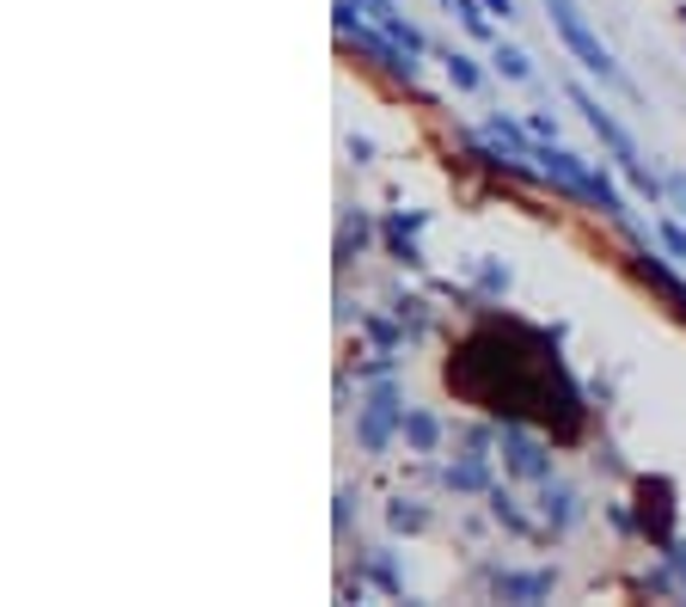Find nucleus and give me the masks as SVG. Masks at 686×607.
Segmentation results:
<instances>
[{
    "label": "nucleus",
    "mask_w": 686,
    "mask_h": 607,
    "mask_svg": "<svg viewBox=\"0 0 686 607\" xmlns=\"http://www.w3.org/2000/svg\"><path fill=\"white\" fill-rule=\"evenodd\" d=\"M362 331H368L380 350H399V343H411V326H405V319H387V313H362Z\"/></svg>",
    "instance_id": "ddd939ff"
},
{
    "label": "nucleus",
    "mask_w": 686,
    "mask_h": 607,
    "mask_svg": "<svg viewBox=\"0 0 686 607\" xmlns=\"http://www.w3.org/2000/svg\"><path fill=\"white\" fill-rule=\"evenodd\" d=\"M484 498H490V515H497V522H502V528H509V534H533V522H528V515H521V503H514V491H502V485H490Z\"/></svg>",
    "instance_id": "4468645a"
},
{
    "label": "nucleus",
    "mask_w": 686,
    "mask_h": 607,
    "mask_svg": "<svg viewBox=\"0 0 686 607\" xmlns=\"http://www.w3.org/2000/svg\"><path fill=\"white\" fill-rule=\"evenodd\" d=\"M540 515H546L552 534H570V528H577V515H582V498L564 479H546V485H540Z\"/></svg>",
    "instance_id": "423d86ee"
},
{
    "label": "nucleus",
    "mask_w": 686,
    "mask_h": 607,
    "mask_svg": "<svg viewBox=\"0 0 686 607\" xmlns=\"http://www.w3.org/2000/svg\"><path fill=\"white\" fill-rule=\"evenodd\" d=\"M350 154H356V166H368V154H375V141H368V136H350Z\"/></svg>",
    "instance_id": "393cba45"
},
{
    "label": "nucleus",
    "mask_w": 686,
    "mask_h": 607,
    "mask_svg": "<svg viewBox=\"0 0 686 607\" xmlns=\"http://www.w3.org/2000/svg\"><path fill=\"white\" fill-rule=\"evenodd\" d=\"M387 522H392L399 534H423V528H429V510H423V503H411V498H399V503L387 510Z\"/></svg>",
    "instance_id": "f3484780"
},
{
    "label": "nucleus",
    "mask_w": 686,
    "mask_h": 607,
    "mask_svg": "<svg viewBox=\"0 0 686 607\" xmlns=\"http://www.w3.org/2000/svg\"><path fill=\"white\" fill-rule=\"evenodd\" d=\"M441 479H448V491H490V454L478 448V454H466V460H453Z\"/></svg>",
    "instance_id": "9d476101"
},
{
    "label": "nucleus",
    "mask_w": 686,
    "mask_h": 607,
    "mask_svg": "<svg viewBox=\"0 0 686 607\" xmlns=\"http://www.w3.org/2000/svg\"><path fill=\"white\" fill-rule=\"evenodd\" d=\"M441 7H448V0H441Z\"/></svg>",
    "instance_id": "bb28decb"
},
{
    "label": "nucleus",
    "mask_w": 686,
    "mask_h": 607,
    "mask_svg": "<svg viewBox=\"0 0 686 607\" xmlns=\"http://www.w3.org/2000/svg\"><path fill=\"white\" fill-rule=\"evenodd\" d=\"M655 246L669 252L674 265H686V227H681V221H669V215L655 221Z\"/></svg>",
    "instance_id": "a211bd4d"
},
{
    "label": "nucleus",
    "mask_w": 686,
    "mask_h": 607,
    "mask_svg": "<svg viewBox=\"0 0 686 607\" xmlns=\"http://www.w3.org/2000/svg\"><path fill=\"white\" fill-rule=\"evenodd\" d=\"M564 93H570V105H577L582 117H589V129L601 136V148L613 154V166L625 172V185H631V190H643L650 202H669V178H655V172L643 166V154H638V141H631V129H625L619 117H613V110L601 105V98H594L589 86H582V80H570Z\"/></svg>",
    "instance_id": "f257e3e1"
},
{
    "label": "nucleus",
    "mask_w": 686,
    "mask_h": 607,
    "mask_svg": "<svg viewBox=\"0 0 686 607\" xmlns=\"http://www.w3.org/2000/svg\"><path fill=\"white\" fill-rule=\"evenodd\" d=\"M392 436H405V405H399V387H392V374H387V381H375V393L356 411V448L387 454Z\"/></svg>",
    "instance_id": "20e7f679"
},
{
    "label": "nucleus",
    "mask_w": 686,
    "mask_h": 607,
    "mask_svg": "<svg viewBox=\"0 0 686 607\" xmlns=\"http://www.w3.org/2000/svg\"><path fill=\"white\" fill-rule=\"evenodd\" d=\"M546 13H552V32H558V44L570 49V56H577V62L589 68L594 80H601V86H613V93H625V98H638V86H631V80H625V68L613 62V49L589 32V19H582L577 0H546Z\"/></svg>",
    "instance_id": "7ed1b4c3"
},
{
    "label": "nucleus",
    "mask_w": 686,
    "mask_h": 607,
    "mask_svg": "<svg viewBox=\"0 0 686 607\" xmlns=\"http://www.w3.org/2000/svg\"><path fill=\"white\" fill-rule=\"evenodd\" d=\"M552 590H558V571H497L502 602H546Z\"/></svg>",
    "instance_id": "6e6552de"
},
{
    "label": "nucleus",
    "mask_w": 686,
    "mask_h": 607,
    "mask_svg": "<svg viewBox=\"0 0 686 607\" xmlns=\"http://www.w3.org/2000/svg\"><path fill=\"white\" fill-rule=\"evenodd\" d=\"M423 209H411V215H387V227H380V234H387V246H392V258H399V265H411L417 270L423 265V246H417V234H423Z\"/></svg>",
    "instance_id": "0eeeda50"
},
{
    "label": "nucleus",
    "mask_w": 686,
    "mask_h": 607,
    "mask_svg": "<svg viewBox=\"0 0 686 607\" xmlns=\"http://www.w3.org/2000/svg\"><path fill=\"white\" fill-rule=\"evenodd\" d=\"M484 7H490V13L502 19V25H509V19H514V0H484Z\"/></svg>",
    "instance_id": "a878e982"
},
{
    "label": "nucleus",
    "mask_w": 686,
    "mask_h": 607,
    "mask_svg": "<svg viewBox=\"0 0 686 607\" xmlns=\"http://www.w3.org/2000/svg\"><path fill=\"white\" fill-rule=\"evenodd\" d=\"M405 442L417 454H429L441 442V418H436V411H405Z\"/></svg>",
    "instance_id": "2eb2a0df"
},
{
    "label": "nucleus",
    "mask_w": 686,
    "mask_h": 607,
    "mask_svg": "<svg viewBox=\"0 0 686 607\" xmlns=\"http://www.w3.org/2000/svg\"><path fill=\"white\" fill-rule=\"evenodd\" d=\"M356 7H362V13H368V19H375V25H392V19L405 13L399 0H356Z\"/></svg>",
    "instance_id": "412c9836"
},
{
    "label": "nucleus",
    "mask_w": 686,
    "mask_h": 607,
    "mask_svg": "<svg viewBox=\"0 0 686 607\" xmlns=\"http://www.w3.org/2000/svg\"><path fill=\"white\" fill-rule=\"evenodd\" d=\"M662 564L674 571V583H681V595H686V540H669V546H662Z\"/></svg>",
    "instance_id": "aec40b11"
},
{
    "label": "nucleus",
    "mask_w": 686,
    "mask_h": 607,
    "mask_svg": "<svg viewBox=\"0 0 686 607\" xmlns=\"http://www.w3.org/2000/svg\"><path fill=\"white\" fill-rule=\"evenodd\" d=\"M478 289H484V295H509V265H484Z\"/></svg>",
    "instance_id": "6ab92c4d"
},
{
    "label": "nucleus",
    "mask_w": 686,
    "mask_h": 607,
    "mask_svg": "<svg viewBox=\"0 0 686 607\" xmlns=\"http://www.w3.org/2000/svg\"><path fill=\"white\" fill-rule=\"evenodd\" d=\"M368 234H375V227H368V215H350V221H343V252H350V246H368Z\"/></svg>",
    "instance_id": "4be33fe9"
},
{
    "label": "nucleus",
    "mask_w": 686,
    "mask_h": 607,
    "mask_svg": "<svg viewBox=\"0 0 686 607\" xmlns=\"http://www.w3.org/2000/svg\"><path fill=\"white\" fill-rule=\"evenodd\" d=\"M533 160H540V172L552 178L558 197H577V202H589V209H601L607 221H625V197L601 166H589L582 154H570V148H558V141H540Z\"/></svg>",
    "instance_id": "f03ea898"
},
{
    "label": "nucleus",
    "mask_w": 686,
    "mask_h": 607,
    "mask_svg": "<svg viewBox=\"0 0 686 607\" xmlns=\"http://www.w3.org/2000/svg\"><path fill=\"white\" fill-rule=\"evenodd\" d=\"M441 62H448V80H453V93H478V86H484V68L472 62L466 49H441Z\"/></svg>",
    "instance_id": "f8f14e48"
},
{
    "label": "nucleus",
    "mask_w": 686,
    "mask_h": 607,
    "mask_svg": "<svg viewBox=\"0 0 686 607\" xmlns=\"http://www.w3.org/2000/svg\"><path fill=\"white\" fill-rule=\"evenodd\" d=\"M490 68H497L502 80H533V62H528V49H514L497 37V49H490Z\"/></svg>",
    "instance_id": "dca6fc26"
},
{
    "label": "nucleus",
    "mask_w": 686,
    "mask_h": 607,
    "mask_svg": "<svg viewBox=\"0 0 686 607\" xmlns=\"http://www.w3.org/2000/svg\"><path fill=\"white\" fill-rule=\"evenodd\" d=\"M356 576H362V583H375V590H387V595H405V576H399V564H392V552H368Z\"/></svg>",
    "instance_id": "9b49d317"
},
{
    "label": "nucleus",
    "mask_w": 686,
    "mask_h": 607,
    "mask_svg": "<svg viewBox=\"0 0 686 607\" xmlns=\"http://www.w3.org/2000/svg\"><path fill=\"white\" fill-rule=\"evenodd\" d=\"M448 13L460 19V32H466L472 44H497V13H490L484 0H448Z\"/></svg>",
    "instance_id": "1a4fd4ad"
},
{
    "label": "nucleus",
    "mask_w": 686,
    "mask_h": 607,
    "mask_svg": "<svg viewBox=\"0 0 686 607\" xmlns=\"http://www.w3.org/2000/svg\"><path fill=\"white\" fill-rule=\"evenodd\" d=\"M528 129H533L540 141H552V136H558V117H546V110H533V117H528Z\"/></svg>",
    "instance_id": "5701e85b"
},
{
    "label": "nucleus",
    "mask_w": 686,
    "mask_h": 607,
    "mask_svg": "<svg viewBox=\"0 0 686 607\" xmlns=\"http://www.w3.org/2000/svg\"><path fill=\"white\" fill-rule=\"evenodd\" d=\"M502 467L514 472V479H528V485H546V479H558L552 472V448L540 436H533L528 423H502Z\"/></svg>",
    "instance_id": "39448f33"
},
{
    "label": "nucleus",
    "mask_w": 686,
    "mask_h": 607,
    "mask_svg": "<svg viewBox=\"0 0 686 607\" xmlns=\"http://www.w3.org/2000/svg\"><path fill=\"white\" fill-rule=\"evenodd\" d=\"M669 202H674V215H686V172H674V178H669Z\"/></svg>",
    "instance_id": "b1692460"
}]
</instances>
